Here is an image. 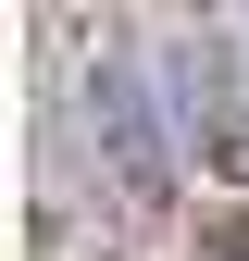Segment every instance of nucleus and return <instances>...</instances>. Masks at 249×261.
I'll list each match as a JSON object with an SVG mask.
<instances>
[{
	"mask_svg": "<svg viewBox=\"0 0 249 261\" xmlns=\"http://www.w3.org/2000/svg\"><path fill=\"white\" fill-rule=\"evenodd\" d=\"M200 174H225V187H249V100H200Z\"/></svg>",
	"mask_w": 249,
	"mask_h": 261,
	"instance_id": "f257e3e1",
	"label": "nucleus"
},
{
	"mask_svg": "<svg viewBox=\"0 0 249 261\" xmlns=\"http://www.w3.org/2000/svg\"><path fill=\"white\" fill-rule=\"evenodd\" d=\"M200 249H212V261H249V212H225V224H212Z\"/></svg>",
	"mask_w": 249,
	"mask_h": 261,
	"instance_id": "f03ea898",
	"label": "nucleus"
}]
</instances>
